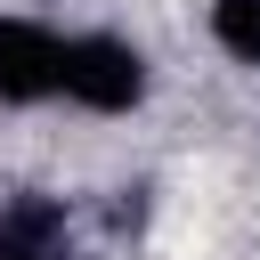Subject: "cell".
I'll return each mask as SVG.
<instances>
[{"instance_id":"cell-1","label":"cell","mask_w":260,"mask_h":260,"mask_svg":"<svg viewBox=\"0 0 260 260\" xmlns=\"http://www.w3.org/2000/svg\"><path fill=\"white\" fill-rule=\"evenodd\" d=\"M146 81H154V65L122 32H65L57 41V98L81 114H130V106H146Z\"/></svg>"},{"instance_id":"cell-2","label":"cell","mask_w":260,"mask_h":260,"mask_svg":"<svg viewBox=\"0 0 260 260\" xmlns=\"http://www.w3.org/2000/svg\"><path fill=\"white\" fill-rule=\"evenodd\" d=\"M57 41L32 16H0V106H41L57 98Z\"/></svg>"},{"instance_id":"cell-3","label":"cell","mask_w":260,"mask_h":260,"mask_svg":"<svg viewBox=\"0 0 260 260\" xmlns=\"http://www.w3.org/2000/svg\"><path fill=\"white\" fill-rule=\"evenodd\" d=\"M65 244H73V219H65L57 195H16V203H0V260H49V252H65Z\"/></svg>"},{"instance_id":"cell-4","label":"cell","mask_w":260,"mask_h":260,"mask_svg":"<svg viewBox=\"0 0 260 260\" xmlns=\"http://www.w3.org/2000/svg\"><path fill=\"white\" fill-rule=\"evenodd\" d=\"M211 41L236 65H260V0H211Z\"/></svg>"},{"instance_id":"cell-5","label":"cell","mask_w":260,"mask_h":260,"mask_svg":"<svg viewBox=\"0 0 260 260\" xmlns=\"http://www.w3.org/2000/svg\"><path fill=\"white\" fill-rule=\"evenodd\" d=\"M49 260H81V252H73V244H65V252H49Z\"/></svg>"}]
</instances>
